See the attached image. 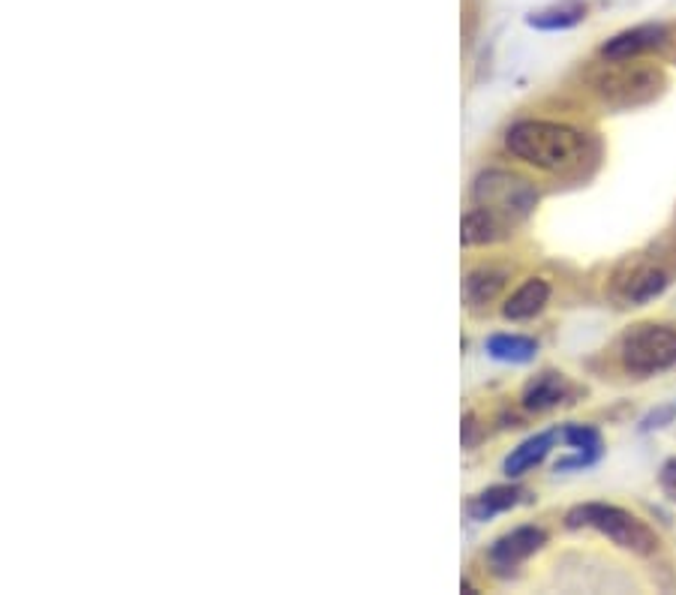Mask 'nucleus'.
<instances>
[{
    "label": "nucleus",
    "instance_id": "obj_4",
    "mask_svg": "<svg viewBox=\"0 0 676 595\" xmlns=\"http://www.w3.org/2000/svg\"><path fill=\"white\" fill-rule=\"evenodd\" d=\"M623 365L637 377H653L676 365V331L667 325H637L623 340Z\"/></svg>",
    "mask_w": 676,
    "mask_h": 595
},
{
    "label": "nucleus",
    "instance_id": "obj_8",
    "mask_svg": "<svg viewBox=\"0 0 676 595\" xmlns=\"http://www.w3.org/2000/svg\"><path fill=\"white\" fill-rule=\"evenodd\" d=\"M547 298H551V286H547L544 280H539V277H532V280L523 283L521 289H518V293L511 295L509 301H505V307H502V316H505V319H514V322H521V319H532V316L544 310Z\"/></svg>",
    "mask_w": 676,
    "mask_h": 595
},
{
    "label": "nucleus",
    "instance_id": "obj_14",
    "mask_svg": "<svg viewBox=\"0 0 676 595\" xmlns=\"http://www.w3.org/2000/svg\"><path fill=\"white\" fill-rule=\"evenodd\" d=\"M583 16H586L583 3H562V7H551V10L532 12L526 21L539 31H565V28H574L577 21H583Z\"/></svg>",
    "mask_w": 676,
    "mask_h": 595
},
{
    "label": "nucleus",
    "instance_id": "obj_11",
    "mask_svg": "<svg viewBox=\"0 0 676 595\" xmlns=\"http://www.w3.org/2000/svg\"><path fill=\"white\" fill-rule=\"evenodd\" d=\"M521 500H523L521 488H514V484H500V488H490V491L479 493L475 500L469 502V514H472V521H490V517H496V514L509 512L514 505H521Z\"/></svg>",
    "mask_w": 676,
    "mask_h": 595
},
{
    "label": "nucleus",
    "instance_id": "obj_17",
    "mask_svg": "<svg viewBox=\"0 0 676 595\" xmlns=\"http://www.w3.org/2000/svg\"><path fill=\"white\" fill-rule=\"evenodd\" d=\"M662 488H665V491L676 500V460H670L665 466V472H662Z\"/></svg>",
    "mask_w": 676,
    "mask_h": 595
},
{
    "label": "nucleus",
    "instance_id": "obj_9",
    "mask_svg": "<svg viewBox=\"0 0 676 595\" xmlns=\"http://www.w3.org/2000/svg\"><path fill=\"white\" fill-rule=\"evenodd\" d=\"M565 394H569V382L560 373H541L523 391V407L532 412H544V409L560 407Z\"/></svg>",
    "mask_w": 676,
    "mask_h": 595
},
{
    "label": "nucleus",
    "instance_id": "obj_1",
    "mask_svg": "<svg viewBox=\"0 0 676 595\" xmlns=\"http://www.w3.org/2000/svg\"><path fill=\"white\" fill-rule=\"evenodd\" d=\"M505 145L518 160L544 172H569L586 160L590 139L565 124L551 121H521L509 130Z\"/></svg>",
    "mask_w": 676,
    "mask_h": 595
},
{
    "label": "nucleus",
    "instance_id": "obj_5",
    "mask_svg": "<svg viewBox=\"0 0 676 595\" xmlns=\"http://www.w3.org/2000/svg\"><path fill=\"white\" fill-rule=\"evenodd\" d=\"M544 542H547V533L539 530V526H518V530H511L502 538H496L488 556L496 568H514L523 560H530L535 551H541Z\"/></svg>",
    "mask_w": 676,
    "mask_h": 595
},
{
    "label": "nucleus",
    "instance_id": "obj_10",
    "mask_svg": "<svg viewBox=\"0 0 676 595\" xmlns=\"http://www.w3.org/2000/svg\"><path fill=\"white\" fill-rule=\"evenodd\" d=\"M553 442H556V433H535V437L526 439V442L511 451L509 458H505V463H502L505 475H509V479H518V475H523L526 470H532L535 463H541V460L547 458V451L553 449Z\"/></svg>",
    "mask_w": 676,
    "mask_h": 595
},
{
    "label": "nucleus",
    "instance_id": "obj_16",
    "mask_svg": "<svg viewBox=\"0 0 676 595\" xmlns=\"http://www.w3.org/2000/svg\"><path fill=\"white\" fill-rule=\"evenodd\" d=\"M667 286V277L662 271H656V268H649V271H641L632 280V286H628V298L632 301H649V298H656V295L665 293Z\"/></svg>",
    "mask_w": 676,
    "mask_h": 595
},
{
    "label": "nucleus",
    "instance_id": "obj_15",
    "mask_svg": "<svg viewBox=\"0 0 676 595\" xmlns=\"http://www.w3.org/2000/svg\"><path fill=\"white\" fill-rule=\"evenodd\" d=\"M502 283H505V274L502 271H493V268H479V271H472L467 277V283H463V293H467L469 304H488L496 298V293L502 289Z\"/></svg>",
    "mask_w": 676,
    "mask_h": 595
},
{
    "label": "nucleus",
    "instance_id": "obj_2",
    "mask_svg": "<svg viewBox=\"0 0 676 595\" xmlns=\"http://www.w3.org/2000/svg\"><path fill=\"white\" fill-rule=\"evenodd\" d=\"M565 523L577 530V526H590L607 535L611 542L632 551V554H653L658 547V538L644 521H637L635 514L623 512L616 505H602V502H590V505H577L569 512Z\"/></svg>",
    "mask_w": 676,
    "mask_h": 595
},
{
    "label": "nucleus",
    "instance_id": "obj_6",
    "mask_svg": "<svg viewBox=\"0 0 676 595\" xmlns=\"http://www.w3.org/2000/svg\"><path fill=\"white\" fill-rule=\"evenodd\" d=\"M662 42H665V28H658V24H644V28L623 31L619 37H614V40L604 45L602 54L604 58H611V61H628V58H635V54L656 49Z\"/></svg>",
    "mask_w": 676,
    "mask_h": 595
},
{
    "label": "nucleus",
    "instance_id": "obj_3",
    "mask_svg": "<svg viewBox=\"0 0 676 595\" xmlns=\"http://www.w3.org/2000/svg\"><path fill=\"white\" fill-rule=\"evenodd\" d=\"M472 196H475V208H484L493 217H500L505 226L530 217L539 202V193L526 181L509 175V172H496V168L479 175Z\"/></svg>",
    "mask_w": 676,
    "mask_h": 595
},
{
    "label": "nucleus",
    "instance_id": "obj_7",
    "mask_svg": "<svg viewBox=\"0 0 676 595\" xmlns=\"http://www.w3.org/2000/svg\"><path fill=\"white\" fill-rule=\"evenodd\" d=\"M562 439H565L572 449H577V458L560 460V463H556V472L583 470V466H590V463L602 458V437H598V430L586 428V424H569V428L562 430Z\"/></svg>",
    "mask_w": 676,
    "mask_h": 595
},
{
    "label": "nucleus",
    "instance_id": "obj_13",
    "mask_svg": "<svg viewBox=\"0 0 676 595\" xmlns=\"http://www.w3.org/2000/svg\"><path fill=\"white\" fill-rule=\"evenodd\" d=\"M488 352L490 358L505 361V365H526L539 352V343L521 335H493L488 340Z\"/></svg>",
    "mask_w": 676,
    "mask_h": 595
},
{
    "label": "nucleus",
    "instance_id": "obj_12",
    "mask_svg": "<svg viewBox=\"0 0 676 595\" xmlns=\"http://www.w3.org/2000/svg\"><path fill=\"white\" fill-rule=\"evenodd\" d=\"M505 223L500 217H493L484 208H472L463 217V244L467 247H475V244H493L505 235Z\"/></svg>",
    "mask_w": 676,
    "mask_h": 595
}]
</instances>
